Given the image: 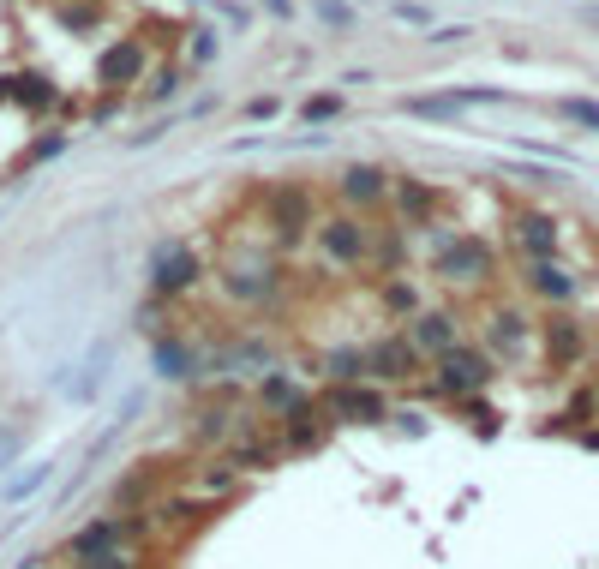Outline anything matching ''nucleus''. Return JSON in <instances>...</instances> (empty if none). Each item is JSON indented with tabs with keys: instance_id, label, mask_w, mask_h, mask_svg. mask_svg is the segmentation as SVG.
<instances>
[{
	"instance_id": "obj_15",
	"label": "nucleus",
	"mask_w": 599,
	"mask_h": 569,
	"mask_svg": "<svg viewBox=\"0 0 599 569\" xmlns=\"http://www.w3.org/2000/svg\"><path fill=\"white\" fill-rule=\"evenodd\" d=\"M540 336H546V360H552V366H576V360H582V324H576V318L558 312V318L540 324Z\"/></svg>"
},
{
	"instance_id": "obj_31",
	"label": "nucleus",
	"mask_w": 599,
	"mask_h": 569,
	"mask_svg": "<svg viewBox=\"0 0 599 569\" xmlns=\"http://www.w3.org/2000/svg\"><path fill=\"white\" fill-rule=\"evenodd\" d=\"M318 18H330V24H354V6H348V0H318Z\"/></svg>"
},
{
	"instance_id": "obj_7",
	"label": "nucleus",
	"mask_w": 599,
	"mask_h": 569,
	"mask_svg": "<svg viewBox=\"0 0 599 569\" xmlns=\"http://www.w3.org/2000/svg\"><path fill=\"white\" fill-rule=\"evenodd\" d=\"M306 228H318L312 192H306V186H276V192H270V234H276L282 246H300Z\"/></svg>"
},
{
	"instance_id": "obj_10",
	"label": "nucleus",
	"mask_w": 599,
	"mask_h": 569,
	"mask_svg": "<svg viewBox=\"0 0 599 569\" xmlns=\"http://www.w3.org/2000/svg\"><path fill=\"white\" fill-rule=\"evenodd\" d=\"M138 72H144V48H138L132 36H120V42H108V48L96 54V84H102V90H126Z\"/></svg>"
},
{
	"instance_id": "obj_5",
	"label": "nucleus",
	"mask_w": 599,
	"mask_h": 569,
	"mask_svg": "<svg viewBox=\"0 0 599 569\" xmlns=\"http://www.w3.org/2000/svg\"><path fill=\"white\" fill-rule=\"evenodd\" d=\"M198 276H204V264H198V252L180 246V240H168V246L150 258V294H156V300H180V294H192Z\"/></svg>"
},
{
	"instance_id": "obj_13",
	"label": "nucleus",
	"mask_w": 599,
	"mask_h": 569,
	"mask_svg": "<svg viewBox=\"0 0 599 569\" xmlns=\"http://www.w3.org/2000/svg\"><path fill=\"white\" fill-rule=\"evenodd\" d=\"M342 198H348L354 210H366V204H384V198H390V174H384L378 162H354V168L342 174Z\"/></svg>"
},
{
	"instance_id": "obj_19",
	"label": "nucleus",
	"mask_w": 599,
	"mask_h": 569,
	"mask_svg": "<svg viewBox=\"0 0 599 569\" xmlns=\"http://www.w3.org/2000/svg\"><path fill=\"white\" fill-rule=\"evenodd\" d=\"M390 192H396L402 222H414V228H420V222L432 216V204H438V192H432V186H420V180H402V186H390Z\"/></svg>"
},
{
	"instance_id": "obj_28",
	"label": "nucleus",
	"mask_w": 599,
	"mask_h": 569,
	"mask_svg": "<svg viewBox=\"0 0 599 569\" xmlns=\"http://www.w3.org/2000/svg\"><path fill=\"white\" fill-rule=\"evenodd\" d=\"M336 108H342V96H312V102H306V108H300V114H306V120H312V126H318V120H330V114H336Z\"/></svg>"
},
{
	"instance_id": "obj_24",
	"label": "nucleus",
	"mask_w": 599,
	"mask_h": 569,
	"mask_svg": "<svg viewBox=\"0 0 599 569\" xmlns=\"http://www.w3.org/2000/svg\"><path fill=\"white\" fill-rule=\"evenodd\" d=\"M24 108H54V90H48V78H18V90H12Z\"/></svg>"
},
{
	"instance_id": "obj_9",
	"label": "nucleus",
	"mask_w": 599,
	"mask_h": 569,
	"mask_svg": "<svg viewBox=\"0 0 599 569\" xmlns=\"http://www.w3.org/2000/svg\"><path fill=\"white\" fill-rule=\"evenodd\" d=\"M408 342L438 360V354H450V348L462 342V318L444 312V306H438V312H414V318H408Z\"/></svg>"
},
{
	"instance_id": "obj_6",
	"label": "nucleus",
	"mask_w": 599,
	"mask_h": 569,
	"mask_svg": "<svg viewBox=\"0 0 599 569\" xmlns=\"http://www.w3.org/2000/svg\"><path fill=\"white\" fill-rule=\"evenodd\" d=\"M420 360H426V354L408 342V330L366 342V378H378V384H408V378H420Z\"/></svg>"
},
{
	"instance_id": "obj_34",
	"label": "nucleus",
	"mask_w": 599,
	"mask_h": 569,
	"mask_svg": "<svg viewBox=\"0 0 599 569\" xmlns=\"http://www.w3.org/2000/svg\"><path fill=\"white\" fill-rule=\"evenodd\" d=\"M462 36H468L462 24H444V30H438V36H426V42H432V48H444V42H462Z\"/></svg>"
},
{
	"instance_id": "obj_20",
	"label": "nucleus",
	"mask_w": 599,
	"mask_h": 569,
	"mask_svg": "<svg viewBox=\"0 0 599 569\" xmlns=\"http://www.w3.org/2000/svg\"><path fill=\"white\" fill-rule=\"evenodd\" d=\"M156 372H162V378H192V372H198V354H192L186 342L162 336V342H156Z\"/></svg>"
},
{
	"instance_id": "obj_18",
	"label": "nucleus",
	"mask_w": 599,
	"mask_h": 569,
	"mask_svg": "<svg viewBox=\"0 0 599 569\" xmlns=\"http://www.w3.org/2000/svg\"><path fill=\"white\" fill-rule=\"evenodd\" d=\"M318 372H330V384H360L366 378V348H324Z\"/></svg>"
},
{
	"instance_id": "obj_4",
	"label": "nucleus",
	"mask_w": 599,
	"mask_h": 569,
	"mask_svg": "<svg viewBox=\"0 0 599 569\" xmlns=\"http://www.w3.org/2000/svg\"><path fill=\"white\" fill-rule=\"evenodd\" d=\"M318 252H324L330 264L354 270V264L372 258V228H366L360 216H318Z\"/></svg>"
},
{
	"instance_id": "obj_11",
	"label": "nucleus",
	"mask_w": 599,
	"mask_h": 569,
	"mask_svg": "<svg viewBox=\"0 0 599 569\" xmlns=\"http://www.w3.org/2000/svg\"><path fill=\"white\" fill-rule=\"evenodd\" d=\"M516 246H522V258L528 264H546V258H558V246H564V234H558V222L552 216H516Z\"/></svg>"
},
{
	"instance_id": "obj_14",
	"label": "nucleus",
	"mask_w": 599,
	"mask_h": 569,
	"mask_svg": "<svg viewBox=\"0 0 599 569\" xmlns=\"http://www.w3.org/2000/svg\"><path fill=\"white\" fill-rule=\"evenodd\" d=\"M486 342H492V354H504V360L528 354V318L510 312V306H498V312L486 318Z\"/></svg>"
},
{
	"instance_id": "obj_17",
	"label": "nucleus",
	"mask_w": 599,
	"mask_h": 569,
	"mask_svg": "<svg viewBox=\"0 0 599 569\" xmlns=\"http://www.w3.org/2000/svg\"><path fill=\"white\" fill-rule=\"evenodd\" d=\"M258 402H264V408H270L276 420H288V414H294L300 402H312V396H306V390H300V384H294L288 372H270V378L258 384Z\"/></svg>"
},
{
	"instance_id": "obj_21",
	"label": "nucleus",
	"mask_w": 599,
	"mask_h": 569,
	"mask_svg": "<svg viewBox=\"0 0 599 569\" xmlns=\"http://www.w3.org/2000/svg\"><path fill=\"white\" fill-rule=\"evenodd\" d=\"M402 108H408V114H426V120H456L468 102H462V90H444V96H408Z\"/></svg>"
},
{
	"instance_id": "obj_27",
	"label": "nucleus",
	"mask_w": 599,
	"mask_h": 569,
	"mask_svg": "<svg viewBox=\"0 0 599 569\" xmlns=\"http://www.w3.org/2000/svg\"><path fill=\"white\" fill-rule=\"evenodd\" d=\"M174 90H180V72H174V66H162V72L150 78V90H144V96H150V102H162V96H174Z\"/></svg>"
},
{
	"instance_id": "obj_2",
	"label": "nucleus",
	"mask_w": 599,
	"mask_h": 569,
	"mask_svg": "<svg viewBox=\"0 0 599 569\" xmlns=\"http://www.w3.org/2000/svg\"><path fill=\"white\" fill-rule=\"evenodd\" d=\"M438 282H450V288H486L492 276H498V252L480 240V234H456L444 252H438Z\"/></svg>"
},
{
	"instance_id": "obj_25",
	"label": "nucleus",
	"mask_w": 599,
	"mask_h": 569,
	"mask_svg": "<svg viewBox=\"0 0 599 569\" xmlns=\"http://www.w3.org/2000/svg\"><path fill=\"white\" fill-rule=\"evenodd\" d=\"M48 474H54V468H48V462H36V468H30V474H18V480H12V486H6V498H12V504H18V498H30V492H42V486H48Z\"/></svg>"
},
{
	"instance_id": "obj_1",
	"label": "nucleus",
	"mask_w": 599,
	"mask_h": 569,
	"mask_svg": "<svg viewBox=\"0 0 599 569\" xmlns=\"http://www.w3.org/2000/svg\"><path fill=\"white\" fill-rule=\"evenodd\" d=\"M492 378H498V360H492L486 348H468V342H456L450 354H438V372H432L438 396H456V402L480 396Z\"/></svg>"
},
{
	"instance_id": "obj_33",
	"label": "nucleus",
	"mask_w": 599,
	"mask_h": 569,
	"mask_svg": "<svg viewBox=\"0 0 599 569\" xmlns=\"http://www.w3.org/2000/svg\"><path fill=\"white\" fill-rule=\"evenodd\" d=\"M396 18H402V24H426L432 12H426V6H414V0H402V6H396Z\"/></svg>"
},
{
	"instance_id": "obj_22",
	"label": "nucleus",
	"mask_w": 599,
	"mask_h": 569,
	"mask_svg": "<svg viewBox=\"0 0 599 569\" xmlns=\"http://www.w3.org/2000/svg\"><path fill=\"white\" fill-rule=\"evenodd\" d=\"M384 306L414 318V312H420V288H414V282H402V276H390V282H384Z\"/></svg>"
},
{
	"instance_id": "obj_23",
	"label": "nucleus",
	"mask_w": 599,
	"mask_h": 569,
	"mask_svg": "<svg viewBox=\"0 0 599 569\" xmlns=\"http://www.w3.org/2000/svg\"><path fill=\"white\" fill-rule=\"evenodd\" d=\"M558 114H564V120H576V126H588V132H599V102H588V96H564V102H558Z\"/></svg>"
},
{
	"instance_id": "obj_36",
	"label": "nucleus",
	"mask_w": 599,
	"mask_h": 569,
	"mask_svg": "<svg viewBox=\"0 0 599 569\" xmlns=\"http://www.w3.org/2000/svg\"><path fill=\"white\" fill-rule=\"evenodd\" d=\"M582 24H594L599 30V6H582Z\"/></svg>"
},
{
	"instance_id": "obj_12",
	"label": "nucleus",
	"mask_w": 599,
	"mask_h": 569,
	"mask_svg": "<svg viewBox=\"0 0 599 569\" xmlns=\"http://www.w3.org/2000/svg\"><path fill=\"white\" fill-rule=\"evenodd\" d=\"M126 534H132V528L108 516V522H90V528H78V534L66 540V552H72L78 564H90V558H108V552H120V540H126Z\"/></svg>"
},
{
	"instance_id": "obj_8",
	"label": "nucleus",
	"mask_w": 599,
	"mask_h": 569,
	"mask_svg": "<svg viewBox=\"0 0 599 569\" xmlns=\"http://www.w3.org/2000/svg\"><path fill=\"white\" fill-rule=\"evenodd\" d=\"M222 294L228 300H240V306H270L276 294H282V276H276V264H222Z\"/></svg>"
},
{
	"instance_id": "obj_30",
	"label": "nucleus",
	"mask_w": 599,
	"mask_h": 569,
	"mask_svg": "<svg viewBox=\"0 0 599 569\" xmlns=\"http://www.w3.org/2000/svg\"><path fill=\"white\" fill-rule=\"evenodd\" d=\"M78 569H138V552H108V558H90Z\"/></svg>"
},
{
	"instance_id": "obj_16",
	"label": "nucleus",
	"mask_w": 599,
	"mask_h": 569,
	"mask_svg": "<svg viewBox=\"0 0 599 569\" xmlns=\"http://www.w3.org/2000/svg\"><path fill=\"white\" fill-rule=\"evenodd\" d=\"M528 288H534L540 300H552V306H570V300H576V276H570L558 258H546V264H528Z\"/></svg>"
},
{
	"instance_id": "obj_32",
	"label": "nucleus",
	"mask_w": 599,
	"mask_h": 569,
	"mask_svg": "<svg viewBox=\"0 0 599 569\" xmlns=\"http://www.w3.org/2000/svg\"><path fill=\"white\" fill-rule=\"evenodd\" d=\"M216 54V30H192V60H210Z\"/></svg>"
},
{
	"instance_id": "obj_3",
	"label": "nucleus",
	"mask_w": 599,
	"mask_h": 569,
	"mask_svg": "<svg viewBox=\"0 0 599 569\" xmlns=\"http://www.w3.org/2000/svg\"><path fill=\"white\" fill-rule=\"evenodd\" d=\"M318 408H324L330 420H342V426H378V420H390V402H384L372 384H324V390H318Z\"/></svg>"
},
{
	"instance_id": "obj_35",
	"label": "nucleus",
	"mask_w": 599,
	"mask_h": 569,
	"mask_svg": "<svg viewBox=\"0 0 599 569\" xmlns=\"http://www.w3.org/2000/svg\"><path fill=\"white\" fill-rule=\"evenodd\" d=\"M276 108H282V102H276V96H258V102H252V108H246V114H252V120H270V114H276Z\"/></svg>"
},
{
	"instance_id": "obj_29",
	"label": "nucleus",
	"mask_w": 599,
	"mask_h": 569,
	"mask_svg": "<svg viewBox=\"0 0 599 569\" xmlns=\"http://www.w3.org/2000/svg\"><path fill=\"white\" fill-rule=\"evenodd\" d=\"M60 150H66V132H48V138L30 144V162H48V156H60Z\"/></svg>"
},
{
	"instance_id": "obj_26",
	"label": "nucleus",
	"mask_w": 599,
	"mask_h": 569,
	"mask_svg": "<svg viewBox=\"0 0 599 569\" xmlns=\"http://www.w3.org/2000/svg\"><path fill=\"white\" fill-rule=\"evenodd\" d=\"M90 18H96V6H90V0H84V6H78V0H66V6H60V24H66V30H84Z\"/></svg>"
}]
</instances>
